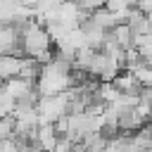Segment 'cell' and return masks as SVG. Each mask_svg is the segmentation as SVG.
Instances as JSON below:
<instances>
[{"label": "cell", "instance_id": "1", "mask_svg": "<svg viewBox=\"0 0 152 152\" xmlns=\"http://www.w3.org/2000/svg\"><path fill=\"white\" fill-rule=\"evenodd\" d=\"M19 45H21V55L33 57L40 66L48 64L52 59V55H55V50H52L55 43L50 38L48 28L36 17L21 24V28H19Z\"/></svg>", "mask_w": 152, "mask_h": 152}, {"label": "cell", "instance_id": "2", "mask_svg": "<svg viewBox=\"0 0 152 152\" xmlns=\"http://www.w3.org/2000/svg\"><path fill=\"white\" fill-rule=\"evenodd\" d=\"M69 104H71V97H69V90L66 93H59V95H40L38 97V121L40 124H55L59 116L69 114Z\"/></svg>", "mask_w": 152, "mask_h": 152}, {"label": "cell", "instance_id": "3", "mask_svg": "<svg viewBox=\"0 0 152 152\" xmlns=\"http://www.w3.org/2000/svg\"><path fill=\"white\" fill-rule=\"evenodd\" d=\"M57 140H59V133H57L55 124H40L36 128V133H33V147H38V150L52 152L55 145H57Z\"/></svg>", "mask_w": 152, "mask_h": 152}, {"label": "cell", "instance_id": "4", "mask_svg": "<svg viewBox=\"0 0 152 152\" xmlns=\"http://www.w3.org/2000/svg\"><path fill=\"white\" fill-rule=\"evenodd\" d=\"M81 31H83L86 45H88V48H93V50H100V48H102V43H104V38H107V33H109V31H104L102 26H97L90 17L81 24Z\"/></svg>", "mask_w": 152, "mask_h": 152}, {"label": "cell", "instance_id": "5", "mask_svg": "<svg viewBox=\"0 0 152 152\" xmlns=\"http://www.w3.org/2000/svg\"><path fill=\"white\" fill-rule=\"evenodd\" d=\"M119 114V131L121 133H135L138 128H142L147 121L135 112V107H124L116 112Z\"/></svg>", "mask_w": 152, "mask_h": 152}, {"label": "cell", "instance_id": "6", "mask_svg": "<svg viewBox=\"0 0 152 152\" xmlns=\"http://www.w3.org/2000/svg\"><path fill=\"white\" fill-rule=\"evenodd\" d=\"M128 26H131V31H133V36H142V33H152V24H150V17L145 14V12H140V10H131L128 14H126V19H124Z\"/></svg>", "mask_w": 152, "mask_h": 152}, {"label": "cell", "instance_id": "7", "mask_svg": "<svg viewBox=\"0 0 152 152\" xmlns=\"http://www.w3.org/2000/svg\"><path fill=\"white\" fill-rule=\"evenodd\" d=\"M21 62H24L21 55H0V81H7V78L19 76Z\"/></svg>", "mask_w": 152, "mask_h": 152}, {"label": "cell", "instance_id": "8", "mask_svg": "<svg viewBox=\"0 0 152 152\" xmlns=\"http://www.w3.org/2000/svg\"><path fill=\"white\" fill-rule=\"evenodd\" d=\"M121 93H128V95H142V86L135 81V76H133V71H128V69H124V71H119V76L112 81Z\"/></svg>", "mask_w": 152, "mask_h": 152}, {"label": "cell", "instance_id": "9", "mask_svg": "<svg viewBox=\"0 0 152 152\" xmlns=\"http://www.w3.org/2000/svg\"><path fill=\"white\" fill-rule=\"evenodd\" d=\"M90 19H93L97 26H102L104 31H112L116 24H121V21H124L116 12H112V10H107V7H100V10L90 12Z\"/></svg>", "mask_w": 152, "mask_h": 152}, {"label": "cell", "instance_id": "10", "mask_svg": "<svg viewBox=\"0 0 152 152\" xmlns=\"http://www.w3.org/2000/svg\"><path fill=\"white\" fill-rule=\"evenodd\" d=\"M109 36H112V38H114V40H116V43H119V45H121L124 50L133 48V38H135V36H133V31H131V26H128L126 21L116 24V26H114V28L109 31Z\"/></svg>", "mask_w": 152, "mask_h": 152}, {"label": "cell", "instance_id": "11", "mask_svg": "<svg viewBox=\"0 0 152 152\" xmlns=\"http://www.w3.org/2000/svg\"><path fill=\"white\" fill-rule=\"evenodd\" d=\"M133 71V76H135V81L142 86V88H147V86H152V64H147V62H140L135 69H131Z\"/></svg>", "mask_w": 152, "mask_h": 152}, {"label": "cell", "instance_id": "12", "mask_svg": "<svg viewBox=\"0 0 152 152\" xmlns=\"http://www.w3.org/2000/svg\"><path fill=\"white\" fill-rule=\"evenodd\" d=\"M104 7L112 10V12H116L121 19H126V14L135 7V0H104Z\"/></svg>", "mask_w": 152, "mask_h": 152}, {"label": "cell", "instance_id": "13", "mask_svg": "<svg viewBox=\"0 0 152 152\" xmlns=\"http://www.w3.org/2000/svg\"><path fill=\"white\" fill-rule=\"evenodd\" d=\"M7 138H14V119L12 116H2L0 119V142L7 140Z\"/></svg>", "mask_w": 152, "mask_h": 152}, {"label": "cell", "instance_id": "14", "mask_svg": "<svg viewBox=\"0 0 152 152\" xmlns=\"http://www.w3.org/2000/svg\"><path fill=\"white\" fill-rule=\"evenodd\" d=\"M74 140L71 138H66V135H59V140H57V145H55V150L52 152H74Z\"/></svg>", "mask_w": 152, "mask_h": 152}, {"label": "cell", "instance_id": "15", "mask_svg": "<svg viewBox=\"0 0 152 152\" xmlns=\"http://www.w3.org/2000/svg\"><path fill=\"white\" fill-rule=\"evenodd\" d=\"M86 12H95V10H100V7H104V0H76Z\"/></svg>", "mask_w": 152, "mask_h": 152}, {"label": "cell", "instance_id": "16", "mask_svg": "<svg viewBox=\"0 0 152 152\" xmlns=\"http://www.w3.org/2000/svg\"><path fill=\"white\" fill-rule=\"evenodd\" d=\"M135 10H140L145 14H152V0H135Z\"/></svg>", "mask_w": 152, "mask_h": 152}, {"label": "cell", "instance_id": "17", "mask_svg": "<svg viewBox=\"0 0 152 152\" xmlns=\"http://www.w3.org/2000/svg\"><path fill=\"white\" fill-rule=\"evenodd\" d=\"M142 97H145L147 102H152V86H147V88H142Z\"/></svg>", "mask_w": 152, "mask_h": 152}, {"label": "cell", "instance_id": "18", "mask_svg": "<svg viewBox=\"0 0 152 152\" xmlns=\"http://www.w3.org/2000/svg\"><path fill=\"white\" fill-rule=\"evenodd\" d=\"M17 2H19V5H24V7H31V10H33L38 0H17Z\"/></svg>", "mask_w": 152, "mask_h": 152}, {"label": "cell", "instance_id": "19", "mask_svg": "<svg viewBox=\"0 0 152 152\" xmlns=\"http://www.w3.org/2000/svg\"><path fill=\"white\" fill-rule=\"evenodd\" d=\"M147 17H150V24H152V14H147Z\"/></svg>", "mask_w": 152, "mask_h": 152}, {"label": "cell", "instance_id": "20", "mask_svg": "<svg viewBox=\"0 0 152 152\" xmlns=\"http://www.w3.org/2000/svg\"><path fill=\"white\" fill-rule=\"evenodd\" d=\"M36 152H48V150H36Z\"/></svg>", "mask_w": 152, "mask_h": 152}, {"label": "cell", "instance_id": "21", "mask_svg": "<svg viewBox=\"0 0 152 152\" xmlns=\"http://www.w3.org/2000/svg\"><path fill=\"white\" fill-rule=\"evenodd\" d=\"M147 152H152V150H147Z\"/></svg>", "mask_w": 152, "mask_h": 152}]
</instances>
